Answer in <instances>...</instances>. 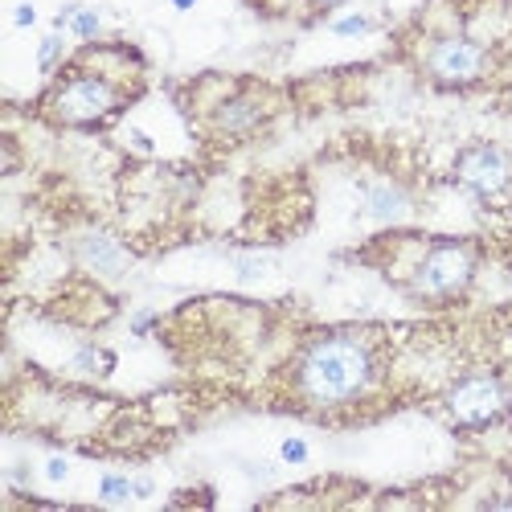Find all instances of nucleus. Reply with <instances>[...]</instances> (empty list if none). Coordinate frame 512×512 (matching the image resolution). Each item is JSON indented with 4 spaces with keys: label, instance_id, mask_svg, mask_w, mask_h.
I'll list each match as a JSON object with an SVG mask.
<instances>
[{
    "label": "nucleus",
    "instance_id": "nucleus-1",
    "mask_svg": "<svg viewBox=\"0 0 512 512\" xmlns=\"http://www.w3.org/2000/svg\"><path fill=\"white\" fill-rule=\"evenodd\" d=\"M377 377L373 345L357 332H328L304 345L295 357V394L316 410H336L357 402Z\"/></svg>",
    "mask_w": 512,
    "mask_h": 512
},
{
    "label": "nucleus",
    "instance_id": "nucleus-2",
    "mask_svg": "<svg viewBox=\"0 0 512 512\" xmlns=\"http://www.w3.org/2000/svg\"><path fill=\"white\" fill-rule=\"evenodd\" d=\"M123 107V95L103 74H62L54 91L46 95V111L54 123L66 127H91Z\"/></svg>",
    "mask_w": 512,
    "mask_h": 512
},
{
    "label": "nucleus",
    "instance_id": "nucleus-3",
    "mask_svg": "<svg viewBox=\"0 0 512 512\" xmlns=\"http://www.w3.org/2000/svg\"><path fill=\"white\" fill-rule=\"evenodd\" d=\"M476 263H480V254L472 242L443 238L435 246H426V254L414 267L410 291L418 300H451V295L467 291V283L476 279Z\"/></svg>",
    "mask_w": 512,
    "mask_h": 512
},
{
    "label": "nucleus",
    "instance_id": "nucleus-4",
    "mask_svg": "<svg viewBox=\"0 0 512 512\" xmlns=\"http://www.w3.org/2000/svg\"><path fill=\"white\" fill-rule=\"evenodd\" d=\"M422 66H426V78L443 91L476 87V82L488 74V50L467 33H447V37H435L431 46H426Z\"/></svg>",
    "mask_w": 512,
    "mask_h": 512
},
{
    "label": "nucleus",
    "instance_id": "nucleus-5",
    "mask_svg": "<svg viewBox=\"0 0 512 512\" xmlns=\"http://www.w3.org/2000/svg\"><path fill=\"white\" fill-rule=\"evenodd\" d=\"M447 414L455 426H467V431H480V426L500 422L512 410V394L500 377L492 373H472V377H459L455 386L443 398Z\"/></svg>",
    "mask_w": 512,
    "mask_h": 512
},
{
    "label": "nucleus",
    "instance_id": "nucleus-6",
    "mask_svg": "<svg viewBox=\"0 0 512 512\" xmlns=\"http://www.w3.org/2000/svg\"><path fill=\"white\" fill-rule=\"evenodd\" d=\"M451 177L459 189H467L480 201H500L512 189V152L492 140H476V144L459 148Z\"/></svg>",
    "mask_w": 512,
    "mask_h": 512
},
{
    "label": "nucleus",
    "instance_id": "nucleus-7",
    "mask_svg": "<svg viewBox=\"0 0 512 512\" xmlns=\"http://www.w3.org/2000/svg\"><path fill=\"white\" fill-rule=\"evenodd\" d=\"M263 119H267L263 103L254 99V95H246V91L222 99L218 111H213V127H218L222 136H230V140H242V136H250V132H259Z\"/></svg>",
    "mask_w": 512,
    "mask_h": 512
},
{
    "label": "nucleus",
    "instance_id": "nucleus-8",
    "mask_svg": "<svg viewBox=\"0 0 512 512\" xmlns=\"http://www.w3.org/2000/svg\"><path fill=\"white\" fill-rule=\"evenodd\" d=\"M78 259L87 263L91 271L115 279L127 271V254L119 250V242H111L107 234H87V238H78Z\"/></svg>",
    "mask_w": 512,
    "mask_h": 512
},
{
    "label": "nucleus",
    "instance_id": "nucleus-9",
    "mask_svg": "<svg viewBox=\"0 0 512 512\" xmlns=\"http://www.w3.org/2000/svg\"><path fill=\"white\" fill-rule=\"evenodd\" d=\"M365 213L377 222H402L410 213V193L402 185H365Z\"/></svg>",
    "mask_w": 512,
    "mask_h": 512
},
{
    "label": "nucleus",
    "instance_id": "nucleus-10",
    "mask_svg": "<svg viewBox=\"0 0 512 512\" xmlns=\"http://www.w3.org/2000/svg\"><path fill=\"white\" fill-rule=\"evenodd\" d=\"M54 29H74L78 37H99L103 33V17L95 9H82V5H66L54 17Z\"/></svg>",
    "mask_w": 512,
    "mask_h": 512
},
{
    "label": "nucleus",
    "instance_id": "nucleus-11",
    "mask_svg": "<svg viewBox=\"0 0 512 512\" xmlns=\"http://www.w3.org/2000/svg\"><path fill=\"white\" fill-rule=\"evenodd\" d=\"M111 365H115V357H111L107 349H95V345H82V349L74 353V369H82V373H99V377H107Z\"/></svg>",
    "mask_w": 512,
    "mask_h": 512
},
{
    "label": "nucleus",
    "instance_id": "nucleus-12",
    "mask_svg": "<svg viewBox=\"0 0 512 512\" xmlns=\"http://www.w3.org/2000/svg\"><path fill=\"white\" fill-rule=\"evenodd\" d=\"M99 496H103L107 504H119V500H127V496H132V480H123V476H103V484H99Z\"/></svg>",
    "mask_w": 512,
    "mask_h": 512
},
{
    "label": "nucleus",
    "instance_id": "nucleus-13",
    "mask_svg": "<svg viewBox=\"0 0 512 512\" xmlns=\"http://www.w3.org/2000/svg\"><path fill=\"white\" fill-rule=\"evenodd\" d=\"M369 29H373V21H369V17H361V13L332 21V33H336V37H357V33H369Z\"/></svg>",
    "mask_w": 512,
    "mask_h": 512
},
{
    "label": "nucleus",
    "instance_id": "nucleus-14",
    "mask_svg": "<svg viewBox=\"0 0 512 512\" xmlns=\"http://www.w3.org/2000/svg\"><path fill=\"white\" fill-rule=\"evenodd\" d=\"M62 50H66V46H62V37L50 33L46 41H41V50H37V66H41V70H54V62L62 58Z\"/></svg>",
    "mask_w": 512,
    "mask_h": 512
},
{
    "label": "nucleus",
    "instance_id": "nucleus-15",
    "mask_svg": "<svg viewBox=\"0 0 512 512\" xmlns=\"http://www.w3.org/2000/svg\"><path fill=\"white\" fill-rule=\"evenodd\" d=\"M283 459H291V463H300V459H308V447H304L300 439H287V443H283Z\"/></svg>",
    "mask_w": 512,
    "mask_h": 512
},
{
    "label": "nucleus",
    "instance_id": "nucleus-16",
    "mask_svg": "<svg viewBox=\"0 0 512 512\" xmlns=\"http://www.w3.org/2000/svg\"><path fill=\"white\" fill-rule=\"evenodd\" d=\"M13 21L25 29V25H33V21H37V9H33V5H17V17H13Z\"/></svg>",
    "mask_w": 512,
    "mask_h": 512
},
{
    "label": "nucleus",
    "instance_id": "nucleus-17",
    "mask_svg": "<svg viewBox=\"0 0 512 512\" xmlns=\"http://www.w3.org/2000/svg\"><path fill=\"white\" fill-rule=\"evenodd\" d=\"M46 472H50V480H66V472H70V467H66V459H50V467H46Z\"/></svg>",
    "mask_w": 512,
    "mask_h": 512
},
{
    "label": "nucleus",
    "instance_id": "nucleus-18",
    "mask_svg": "<svg viewBox=\"0 0 512 512\" xmlns=\"http://www.w3.org/2000/svg\"><path fill=\"white\" fill-rule=\"evenodd\" d=\"M152 328V312H140L136 320H132V332H148Z\"/></svg>",
    "mask_w": 512,
    "mask_h": 512
},
{
    "label": "nucleus",
    "instance_id": "nucleus-19",
    "mask_svg": "<svg viewBox=\"0 0 512 512\" xmlns=\"http://www.w3.org/2000/svg\"><path fill=\"white\" fill-rule=\"evenodd\" d=\"M312 5H316V13H332L336 5H345V0H312Z\"/></svg>",
    "mask_w": 512,
    "mask_h": 512
},
{
    "label": "nucleus",
    "instance_id": "nucleus-20",
    "mask_svg": "<svg viewBox=\"0 0 512 512\" xmlns=\"http://www.w3.org/2000/svg\"><path fill=\"white\" fill-rule=\"evenodd\" d=\"M132 496H152V480H136L132 484Z\"/></svg>",
    "mask_w": 512,
    "mask_h": 512
},
{
    "label": "nucleus",
    "instance_id": "nucleus-21",
    "mask_svg": "<svg viewBox=\"0 0 512 512\" xmlns=\"http://www.w3.org/2000/svg\"><path fill=\"white\" fill-rule=\"evenodd\" d=\"M500 107H504V115L512 119V87H508V95H504V103H500Z\"/></svg>",
    "mask_w": 512,
    "mask_h": 512
},
{
    "label": "nucleus",
    "instance_id": "nucleus-22",
    "mask_svg": "<svg viewBox=\"0 0 512 512\" xmlns=\"http://www.w3.org/2000/svg\"><path fill=\"white\" fill-rule=\"evenodd\" d=\"M173 5H177V9H193V5H197V0H173Z\"/></svg>",
    "mask_w": 512,
    "mask_h": 512
}]
</instances>
